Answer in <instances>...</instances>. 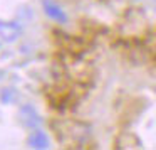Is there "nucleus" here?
Here are the masks:
<instances>
[{"label": "nucleus", "mask_w": 156, "mask_h": 150, "mask_svg": "<svg viewBox=\"0 0 156 150\" xmlns=\"http://www.w3.org/2000/svg\"><path fill=\"white\" fill-rule=\"evenodd\" d=\"M19 116H20V122L25 128H30V130H35L42 125V118L41 115L37 113V110L34 108L32 105H24L19 111Z\"/></svg>", "instance_id": "obj_1"}, {"label": "nucleus", "mask_w": 156, "mask_h": 150, "mask_svg": "<svg viewBox=\"0 0 156 150\" xmlns=\"http://www.w3.org/2000/svg\"><path fill=\"white\" fill-rule=\"evenodd\" d=\"M20 36H22V27L17 24V22H14V21H0V37H2V41L12 44V42L19 41Z\"/></svg>", "instance_id": "obj_2"}, {"label": "nucleus", "mask_w": 156, "mask_h": 150, "mask_svg": "<svg viewBox=\"0 0 156 150\" xmlns=\"http://www.w3.org/2000/svg\"><path fill=\"white\" fill-rule=\"evenodd\" d=\"M42 9H44L45 15H47L49 19H52V21L61 22V24L67 22V15H66V12L62 10V7L59 4H55L54 0H42Z\"/></svg>", "instance_id": "obj_3"}, {"label": "nucleus", "mask_w": 156, "mask_h": 150, "mask_svg": "<svg viewBox=\"0 0 156 150\" xmlns=\"http://www.w3.org/2000/svg\"><path fill=\"white\" fill-rule=\"evenodd\" d=\"M27 145L30 147V148H35V150H45V148L51 147V140H49V137L45 132L35 128V130H32V133L29 135Z\"/></svg>", "instance_id": "obj_4"}, {"label": "nucleus", "mask_w": 156, "mask_h": 150, "mask_svg": "<svg viewBox=\"0 0 156 150\" xmlns=\"http://www.w3.org/2000/svg\"><path fill=\"white\" fill-rule=\"evenodd\" d=\"M19 99V93L15 88H4L0 91V101L4 105H12Z\"/></svg>", "instance_id": "obj_5"}]
</instances>
